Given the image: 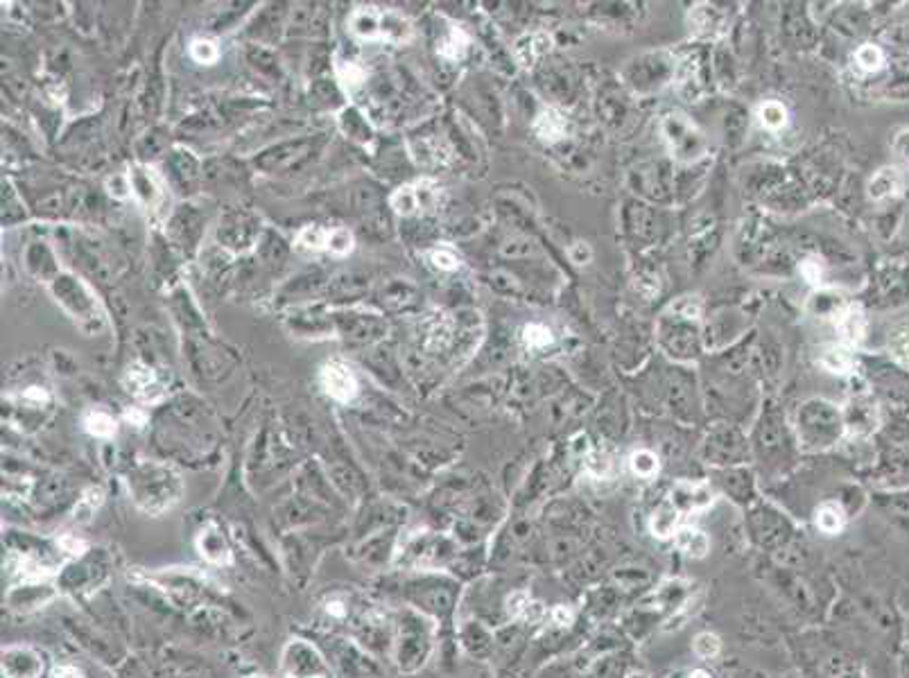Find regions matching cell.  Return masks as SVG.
Wrapping results in <instances>:
<instances>
[{
    "instance_id": "obj_32",
    "label": "cell",
    "mask_w": 909,
    "mask_h": 678,
    "mask_svg": "<svg viewBox=\"0 0 909 678\" xmlns=\"http://www.w3.org/2000/svg\"><path fill=\"white\" fill-rule=\"evenodd\" d=\"M801 274L808 279L812 285H816V283H821V267H819V262H814V260H805L803 265H801Z\"/></svg>"
},
{
    "instance_id": "obj_31",
    "label": "cell",
    "mask_w": 909,
    "mask_h": 678,
    "mask_svg": "<svg viewBox=\"0 0 909 678\" xmlns=\"http://www.w3.org/2000/svg\"><path fill=\"white\" fill-rule=\"evenodd\" d=\"M59 547L66 551V554H71V556H82L88 545H86V541H82V538H77L73 534H64L59 538Z\"/></svg>"
},
{
    "instance_id": "obj_23",
    "label": "cell",
    "mask_w": 909,
    "mask_h": 678,
    "mask_svg": "<svg viewBox=\"0 0 909 678\" xmlns=\"http://www.w3.org/2000/svg\"><path fill=\"white\" fill-rule=\"evenodd\" d=\"M190 57L197 64H213L220 57V50H217V43L211 39H197L190 43Z\"/></svg>"
},
{
    "instance_id": "obj_17",
    "label": "cell",
    "mask_w": 909,
    "mask_h": 678,
    "mask_svg": "<svg viewBox=\"0 0 909 678\" xmlns=\"http://www.w3.org/2000/svg\"><path fill=\"white\" fill-rule=\"evenodd\" d=\"M676 520H678V511H676L674 504H661V509L656 511L654 518H652V532H654V536H659V538L672 536Z\"/></svg>"
},
{
    "instance_id": "obj_6",
    "label": "cell",
    "mask_w": 909,
    "mask_h": 678,
    "mask_svg": "<svg viewBox=\"0 0 909 678\" xmlns=\"http://www.w3.org/2000/svg\"><path fill=\"white\" fill-rule=\"evenodd\" d=\"M3 674L9 678H39L43 674L41 656L30 647H7L3 651Z\"/></svg>"
},
{
    "instance_id": "obj_39",
    "label": "cell",
    "mask_w": 909,
    "mask_h": 678,
    "mask_svg": "<svg viewBox=\"0 0 909 678\" xmlns=\"http://www.w3.org/2000/svg\"><path fill=\"white\" fill-rule=\"evenodd\" d=\"M254 678H262V676H254Z\"/></svg>"
},
{
    "instance_id": "obj_11",
    "label": "cell",
    "mask_w": 909,
    "mask_h": 678,
    "mask_svg": "<svg viewBox=\"0 0 909 678\" xmlns=\"http://www.w3.org/2000/svg\"><path fill=\"white\" fill-rule=\"evenodd\" d=\"M534 131L540 141L555 143L563 134H566V118H563L557 109H545V111L538 113V118L534 122Z\"/></svg>"
},
{
    "instance_id": "obj_20",
    "label": "cell",
    "mask_w": 909,
    "mask_h": 678,
    "mask_svg": "<svg viewBox=\"0 0 909 678\" xmlns=\"http://www.w3.org/2000/svg\"><path fill=\"white\" fill-rule=\"evenodd\" d=\"M889 353L901 366L909 369V326L896 328L889 335Z\"/></svg>"
},
{
    "instance_id": "obj_22",
    "label": "cell",
    "mask_w": 909,
    "mask_h": 678,
    "mask_svg": "<svg viewBox=\"0 0 909 678\" xmlns=\"http://www.w3.org/2000/svg\"><path fill=\"white\" fill-rule=\"evenodd\" d=\"M102 504V491L100 489H88L84 496H82V500L77 502V507H75V520H82V522H86L91 515L95 513V509Z\"/></svg>"
},
{
    "instance_id": "obj_30",
    "label": "cell",
    "mask_w": 909,
    "mask_h": 678,
    "mask_svg": "<svg viewBox=\"0 0 909 678\" xmlns=\"http://www.w3.org/2000/svg\"><path fill=\"white\" fill-rule=\"evenodd\" d=\"M337 73H340V79H342V84L347 86V88H353V86H358L362 79H364V71L360 66H355V64H347V66H340L337 68Z\"/></svg>"
},
{
    "instance_id": "obj_8",
    "label": "cell",
    "mask_w": 909,
    "mask_h": 678,
    "mask_svg": "<svg viewBox=\"0 0 909 678\" xmlns=\"http://www.w3.org/2000/svg\"><path fill=\"white\" fill-rule=\"evenodd\" d=\"M867 332V317L857 308H848L839 317V335L848 346H859Z\"/></svg>"
},
{
    "instance_id": "obj_14",
    "label": "cell",
    "mask_w": 909,
    "mask_h": 678,
    "mask_svg": "<svg viewBox=\"0 0 909 678\" xmlns=\"http://www.w3.org/2000/svg\"><path fill=\"white\" fill-rule=\"evenodd\" d=\"M816 527L823 534H837L844 527V511L835 502H826L816 511Z\"/></svg>"
},
{
    "instance_id": "obj_18",
    "label": "cell",
    "mask_w": 909,
    "mask_h": 678,
    "mask_svg": "<svg viewBox=\"0 0 909 678\" xmlns=\"http://www.w3.org/2000/svg\"><path fill=\"white\" fill-rule=\"evenodd\" d=\"M821 364L833 373H850V369H853V358H850V353L846 349L833 346L823 351Z\"/></svg>"
},
{
    "instance_id": "obj_10",
    "label": "cell",
    "mask_w": 909,
    "mask_h": 678,
    "mask_svg": "<svg viewBox=\"0 0 909 678\" xmlns=\"http://www.w3.org/2000/svg\"><path fill=\"white\" fill-rule=\"evenodd\" d=\"M199 551H202V556H206L211 563H217V566H226V563H231V549H228L224 536L217 530L202 532Z\"/></svg>"
},
{
    "instance_id": "obj_33",
    "label": "cell",
    "mask_w": 909,
    "mask_h": 678,
    "mask_svg": "<svg viewBox=\"0 0 909 678\" xmlns=\"http://www.w3.org/2000/svg\"><path fill=\"white\" fill-rule=\"evenodd\" d=\"M896 152H898V156L909 165V131H903L898 136V141H896Z\"/></svg>"
},
{
    "instance_id": "obj_29",
    "label": "cell",
    "mask_w": 909,
    "mask_h": 678,
    "mask_svg": "<svg viewBox=\"0 0 909 678\" xmlns=\"http://www.w3.org/2000/svg\"><path fill=\"white\" fill-rule=\"evenodd\" d=\"M430 260H432L434 267H439L444 271H453V269L459 267V258L453 254V251H448V249H434V251H430Z\"/></svg>"
},
{
    "instance_id": "obj_36",
    "label": "cell",
    "mask_w": 909,
    "mask_h": 678,
    "mask_svg": "<svg viewBox=\"0 0 909 678\" xmlns=\"http://www.w3.org/2000/svg\"><path fill=\"white\" fill-rule=\"evenodd\" d=\"M555 619H557V624H568L570 619H572V613L566 611V608H557V611H555Z\"/></svg>"
},
{
    "instance_id": "obj_5",
    "label": "cell",
    "mask_w": 909,
    "mask_h": 678,
    "mask_svg": "<svg viewBox=\"0 0 909 678\" xmlns=\"http://www.w3.org/2000/svg\"><path fill=\"white\" fill-rule=\"evenodd\" d=\"M439 197V188L432 181H419L414 186H403L391 194V206L400 215H412L421 209H428Z\"/></svg>"
},
{
    "instance_id": "obj_15",
    "label": "cell",
    "mask_w": 909,
    "mask_h": 678,
    "mask_svg": "<svg viewBox=\"0 0 909 678\" xmlns=\"http://www.w3.org/2000/svg\"><path fill=\"white\" fill-rule=\"evenodd\" d=\"M84 428L88 434L98 436V439H111V436H116V430H118L116 421L105 411H91L84 419Z\"/></svg>"
},
{
    "instance_id": "obj_34",
    "label": "cell",
    "mask_w": 909,
    "mask_h": 678,
    "mask_svg": "<svg viewBox=\"0 0 909 678\" xmlns=\"http://www.w3.org/2000/svg\"><path fill=\"white\" fill-rule=\"evenodd\" d=\"M570 256H572L574 262H579V265H581V262H586V260L591 258V249L586 247L584 242H577V245L570 249Z\"/></svg>"
},
{
    "instance_id": "obj_24",
    "label": "cell",
    "mask_w": 909,
    "mask_h": 678,
    "mask_svg": "<svg viewBox=\"0 0 909 678\" xmlns=\"http://www.w3.org/2000/svg\"><path fill=\"white\" fill-rule=\"evenodd\" d=\"M631 470L638 477H654L656 470H659V459H656L649 450H640L631 455Z\"/></svg>"
},
{
    "instance_id": "obj_7",
    "label": "cell",
    "mask_w": 909,
    "mask_h": 678,
    "mask_svg": "<svg viewBox=\"0 0 909 678\" xmlns=\"http://www.w3.org/2000/svg\"><path fill=\"white\" fill-rule=\"evenodd\" d=\"M125 385L127 389L143 400H156L163 389H161V382L154 373V369H149L145 364H134L127 369V375H125Z\"/></svg>"
},
{
    "instance_id": "obj_35",
    "label": "cell",
    "mask_w": 909,
    "mask_h": 678,
    "mask_svg": "<svg viewBox=\"0 0 909 678\" xmlns=\"http://www.w3.org/2000/svg\"><path fill=\"white\" fill-rule=\"evenodd\" d=\"M54 678H82V672L73 665H62V667H57Z\"/></svg>"
},
{
    "instance_id": "obj_26",
    "label": "cell",
    "mask_w": 909,
    "mask_h": 678,
    "mask_svg": "<svg viewBox=\"0 0 909 678\" xmlns=\"http://www.w3.org/2000/svg\"><path fill=\"white\" fill-rule=\"evenodd\" d=\"M523 339H525V344H527L529 349H545L548 344H552V332L545 326L532 324V326L525 328Z\"/></svg>"
},
{
    "instance_id": "obj_16",
    "label": "cell",
    "mask_w": 909,
    "mask_h": 678,
    "mask_svg": "<svg viewBox=\"0 0 909 678\" xmlns=\"http://www.w3.org/2000/svg\"><path fill=\"white\" fill-rule=\"evenodd\" d=\"M330 242V228L324 226H306L301 233L296 235V245L313 251H328Z\"/></svg>"
},
{
    "instance_id": "obj_12",
    "label": "cell",
    "mask_w": 909,
    "mask_h": 678,
    "mask_svg": "<svg viewBox=\"0 0 909 678\" xmlns=\"http://www.w3.org/2000/svg\"><path fill=\"white\" fill-rule=\"evenodd\" d=\"M676 547L681 551H685L688 556L704 559L708 554L710 543H708V536L704 532L693 530V527H683V530L676 534Z\"/></svg>"
},
{
    "instance_id": "obj_9",
    "label": "cell",
    "mask_w": 909,
    "mask_h": 678,
    "mask_svg": "<svg viewBox=\"0 0 909 678\" xmlns=\"http://www.w3.org/2000/svg\"><path fill=\"white\" fill-rule=\"evenodd\" d=\"M901 188H903L901 172L896 168H882L869 183V197L880 201V199H887V197H893V194H898Z\"/></svg>"
},
{
    "instance_id": "obj_13",
    "label": "cell",
    "mask_w": 909,
    "mask_h": 678,
    "mask_svg": "<svg viewBox=\"0 0 909 678\" xmlns=\"http://www.w3.org/2000/svg\"><path fill=\"white\" fill-rule=\"evenodd\" d=\"M548 48H550V37H545L543 32H538V34H532V37L521 39L519 45H516V54H519V62L525 68H529V66H534L536 57L543 54Z\"/></svg>"
},
{
    "instance_id": "obj_37",
    "label": "cell",
    "mask_w": 909,
    "mask_h": 678,
    "mask_svg": "<svg viewBox=\"0 0 909 678\" xmlns=\"http://www.w3.org/2000/svg\"><path fill=\"white\" fill-rule=\"evenodd\" d=\"M125 416H127V421H134V423L138 425V428H141V425L145 423V414H141V411H136V409L127 411V414H125Z\"/></svg>"
},
{
    "instance_id": "obj_27",
    "label": "cell",
    "mask_w": 909,
    "mask_h": 678,
    "mask_svg": "<svg viewBox=\"0 0 909 678\" xmlns=\"http://www.w3.org/2000/svg\"><path fill=\"white\" fill-rule=\"evenodd\" d=\"M466 43H468V39H466V34L462 32V30H453L451 32V37H448L444 43H441V54L444 57H451V59H457V57H462L464 54V50H466Z\"/></svg>"
},
{
    "instance_id": "obj_21",
    "label": "cell",
    "mask_w": 909,
    "mask_h": 678,
    "mask_svg": "<svg viewBox=\"0 0 909 678\" xmlns=\"http://www.w3.org/2000/svg\"><path fill=\"white\" fill-rule=\"evenodd\" d=\"M855 62L864 73H873L884 64V54L878 45H862V48L855 52Z\"/></svg>"
},
{
    "instance_id": "obj_3",
    "label": "cell",
    "mask_w": 909,
    "mask_h": 678,
    "mask_svg": "<svg viewBox=\"0 0 909 678\" xmlns=\"http://www.w3.org/2000/svg\"><path fill=\"white\" fill-rule=\"evenodd\" d=\"M665 143L670 152L681 163H695L708 152V141L701 129L683 113H667L661 122Z\"/></svg>"
},
{
    "instance_id": "obj_38",
    "label": "cell",
    "mask_w": 909,
    "mask_h": 678,
    "mask_svg": "<svg viewBox=\"0 0 909 678\" xmlns=\"http://www.w3.org/2000/svg\"><path fill=\"white\" fill-rule=\"evenodd\" d=\"M690 678H710V676H708L706 672H701V670H697V672H695L693 676H690Z\"/></svg>"
},
{
    "instance_id": "obj_19",
    "label": "cell",
    "mask_w": 909,
    "mask_h": 678,
    "mask_svg": "<svg viewBox=\"0 0 909 678\" xmlns=\"http://www.w3.org/2000/svg\"><path fill=\"white\" fill-rule=\"evenodd\" d=\"M758 118H760V124L767 129H780L785 127L787 122V109L780 105V102H765V105L758 109Z\"/></svg>"
},
{
    "instance_id": "obj_4",
    "label": "cell",
    "mask_w": 909,
    "mask_h": 678,
    "mask_svg": "<svg viewBox=\"0 0 909 678\" xmlns=\"http://www.w3.org/2000/svg\"><path fill=\"white\" fill-rule=\"evenodd\" d=\"M319 380L324 392L330 398L340 400V403H349V400H353L355 394H358V380H355L353 371L344 362L335 360L324 364V369L319 373Z\"/></svg>"
},
{
    "instance_id": "obj_25",
    "label": "cell",
    "mask_w": 909,
    "mask_h": 678,
    "mask_svg": "<svg viewBox=\"0 0 909 678\" xmlns=\"http://www.w3.org/2000/svg\"><path fill=\"white\" fill-rule=\"evenodd\" d=\"M328 251L335 256H347L353 251V233L349 228H330Z\"/></svg>"
},
{
    "instance_id": "obj_1",
    "label": "cell",
    "mask_w": 909,
    "mask_h": 678,
    "mask_svg": "<svg viewBox=\"0 0 909 678\" xmlns=\"http://www.w3.org/2000/svg\"><path fill=\"white\" fill-rule=\"evenodd\" d=\"M181 477L168 466L143 464L129 475V491L136 504L149 515L175 507L181 498Z\"/></svg>"
},
{
    "instance_id": "obj_28",
    "label": "cell",
    "mask_w": 909,
    "mask_h": 678,
    "mask_svg": "<svg viewBox=\"0 0 909 678\" xmlns=\"http://www.w3.org/2000/svg\"><path fill=\"white\" fill-rule=\"evenodd\" d=\"M695 651L701 658H712L719 653V638L712 633H701L695 642Z\"/></svg>"
},
{
    "instance_id": "obj_2",
    "label": "cell",
    "mask_w": 909,
    "mask_h": 678,
    "mask_svg": "<svg viewBox=\"0 0 909 678\" xmlns=\"http://www.w3.org/2000/svg\"><path fill=\"white\" fill-rule=\"evenodd\" d=\"M351 32L360 39H381L389 43H407L412 39L410 21L394 9L358 7L351 14Z\"/></svg>"
}]
</instances>
